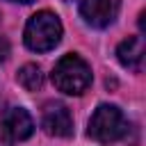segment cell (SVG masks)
Returning <instances> with one entry per match:
<instances>
[{
	"instance_id": "1",
	"label": "cell",
	"mask_w": 146,
	"mask_h": 146,
	"mask_svg": "<svg viewBox=\"0 0 146 146\" xmlns=\"http://www.w3.org/2000/svg\"><path fill=\"white\" fill-rule=\"evenodd\" d=\"M52 84L68 96H80L91 84V68L80 55H64L52 68Z\"/></svg>"
},
{
	"instance_id": "2",
	"label": "cell",
	"mask_w": 146,
	"mask_h": 146,
	"mask_svg": "<svg viewBox=\"0 0 146 146\" xmlns=\"http://www.w3.org/2000/svg\"><path fill=\"white\" fill-rule=\"evenodd\" d=\"M62 39V23L52 11H36L25 25V46L34 52L52 50Z\"/></svg>"
},
{
	"instance_id": "3",
	"label": "cell",
	"mask_w": 146,
	"mask_h": 146,
	"mask_svg": "<svg viewBox=\"0 0 146 146\" xmlns=\"http://www.w3.org/2000/svg\"><path fill=\"white\" fill-rule=\"evenodd\" d=\"M128 130L125 116L116 105H98L89 119V137L98 144H114Z\"/></svg>"
},
{
	"instance_id": "4",
	"label": "cell",
	"mask_w": 146,
	"mask_h": 146,
	"mask_svg": "<svg viewBox=\"0 0 146 146\" xmlns=\"http://www.w3.org/2000/svg\"><path fill=\"white\" fill-rule=\"evenodd\" d=\"M34 132V121L23 107H11L0 121V139L5 146H14L16 141H25Z\"/></svg>"
},
{
	"instance_id": "5",
	"label": "cell",
	"mask_w": 146,
	"mask_h": 146,
	"mask_svg": "<svg viewBox=\"0 0 146 146\" xmlns=\"http://www.w3.org/2000/svg\"><path fill=\"white\" fill-rule=\"evenodd\" d=\"M121 0H80V14L91 27H107L116 21Z\"/></svg>"
},
{
	"instance_id": "6",
	"label": "cell",
	"mask_w": 146,
	"mask_h": 146,
	"mask_svg": "<svg viewBox=\"0 0 146 146\" xmlns=\"http://www.w3.org/2000/svg\"><path fill=\"white\" fill-rule=\"evenodd\" d=\"M41 123H43V130L52 137H71L73 132V116L68 107L62 103H48L43 107Z\"/></svg>"
},
{
	"instance_id": "7",
	"label": "cell",
	"mask_w": 146,
	"mask_h": 146,
	"mask_svg": "<svg viewBox=\"0 0 146 146\" xmlns=\"http://www.w3.org/2000/svg\"><path fill=\"white\" fill-rule=\"evenodd\" d=\"M116 57H119V62H121L125 68H130V71H141V62H144V39H141V36H128L125 41L119 43Z\"/></svg>"
},
{
	"instance_id": "8",
	"label": "cell",
	"mask_w": 146,
	"mask_h": 146,
	"mask_svg": "<svg viewBox=\"0 0 146 146\" xmlns=\"http://www.w3.org/2000/svg\"><path fill=\"white\" fill-rule=\"evenodd\" d=\"M18 82H21L23 89L36 91V89H41V84H43V73H41V68H39L36 64H25V66L18 71Z\"/></svg>"
},
{
	"instance_id": "9",
	"label": "cell",
	"mask_w": 146,
	"mask_h": 146,
	"mask_svg": "<svg viewBox=\"0 0 146 146\" xmlns=\"http://www.w3.org/2000/svg\"><path fill=\"white\" fill-rule=\"evenodd\" d=\"M7 55H9V43H7L5 36H0V62H5Z\"/></svg>"
},
{
	"instance_id": "10",
	"label": "cell",
	"mask_w": 146,
	"mask_h": 146,
	"mask_svg": "<svg viewBox=\"0 0 146 146\" xmlns=\"http://www.w3.org/2000/svg\"><path fill=\"white\" fill-rule=\"evenodd\" d=\"M9 2H23V5H27V2H34V0H9Z\"/></svg>"
}]
</instances>
